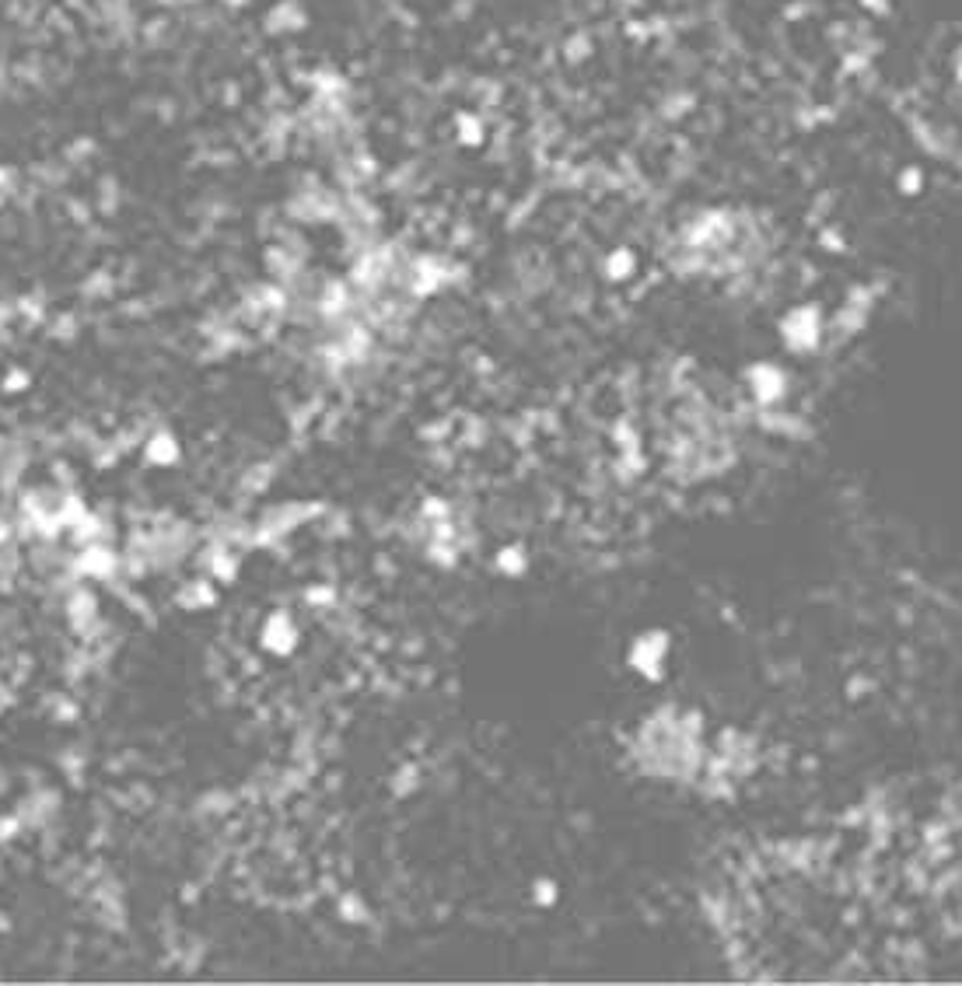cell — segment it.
Here are the masks:
<instances>
[{
  "label": "cell",
  "mask_w": 962,
  "mask_h": 986,
  "mask_svg": "<svg viewBox=\"0 0 962 986\" xmlns=\"http://www.w3.org/2000/svg\"><path fill=\"white\" fill-rule=\"evenodd\" d=\"M528 899H533V906H540V909H553L564 899V889L553 875H540L533 885H528Z\"/></svg>",
  "instance_id": "8992f818"
},
{
  "label": "cell",
  "mask_w": 962,
  "mask_h": 986,
  "mask_svg": "<svg viewBox=\"0 0 962 986\" xmlns=\"http://www.w3.org/2000/svg\"><path fill=\"white\" fill-rule=\"evenodd\" d=\"M823 333H826V319L816 305H795L780 319V343L791 353L816 350L823 343Z\"/></svg>",
  "instance_id": "7a4b0ae2"
},
{
  "label": "cell",
  "mask_w": 962,
  "mask_h": 986,
  "mask_svg": "<svg viewBox=\"0 0 962 986\" xmlns=\"http://www.w3.org/2000/svg\"><path fill=\"white\" fill-rule=\"evenodd\" d=\"M893 189L896 196L903 199H917L927 193V172L921 165H900L896 168V179H893Z\"/></svg>",
  "instance_id": "5b68a950"
},
{
  "label": "cell",
  "mask_w": 962,
  "mask_h": 986,
  "mask_svg": "<svg viewBox=\"0 0 962 986\" xmlns=\"http://www.w3.org/2000/svg\"><path fill=\"white\" fill-rule=\"evenodd\" d=\"M494 567H497V574H504V577H522V574L528 570V553H525L522 546H504V549L497 553Z\"/></svg>",
  "instance_id": "52a82bcc"
},
{
  "label": "cell",
  "mask_w": 962,
  "mask_h": 986,
  "mask_svg": "<svg viewBox=\"0 0 962 986\" xmlns=\"http://www.w3.org/2000/svg\"><path fill=\"white\" fill-rule=\"evenodd\" d=\"M672 634L662 626H648L641 629V634L630 637L626 644V668L634 672L638 679H648V682H658L665 679L669 665H672Z\"/></svg>",
  "instance_id": "6da1fadb"
},
{
  "label": "cell",
  "mask_w": 962,
  "mask_h": 986,
  "mask_svg": "<svg viewBox=\"0 0 962 986\" xmlns=\"http://www.w3.org/2000/svg\"><path fill=\"white\" fill-rule=\"evenodd\" d=\"M599 270H602V276H605V281H610V284H626V281H634V276H638L641 260H638V252H634V248L616 245V248H610V252H605V256H602Z\"/></svg>",
  "instance_id": "277c9868"
},
{
  "label": "cell",
  "mask_w": 962,
  "mask_h": 986,
  "mask_svg": "<svg viewBox=\"0 0 962 986\" xmlns=\"http://www.w3.org/2000/svg\"><path fill=\"white\" fill-rule=\"evenodd\" d=\"M949 74H952V81H955V85H962V42L952 49V57H949Z\"/></svg>",
  "instance_id": "ba28073f"
},
{
  "label": "cell",
  "mask_w": 962,
  "mask_h": 986,
  "mask_svg": "<svg viewBox=\"0 0 962 986\" xmlns=\"http://www.w3.org/2000/svg\"><path fill=\"white\" fill-rule=\"evenodd\" d=\"M788 371H784L780 364H770V361H756L746 368V389L756 402H780L784 396H788Z\"/></svg>",
  "instance_id": "3957f363"
}]
</instances>
